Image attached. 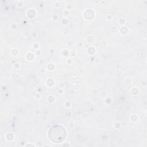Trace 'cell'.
Masks as SVG:
<instances>
[{"label":"cell","instance_id":"obj_1","mask_svg":"<svg viewBox=\"0 0 147 147\" xmlns=\"http://www.w3.org/2000/svg\"><path fill=\"white\" fill-rule=\"evenodd\" d=\"M49 136L52 141L58 143L65 138V131L64 129L61 126H53L49 129Z\"/></svg>","mask_w":147,"mask_h":147}]
</instances>
